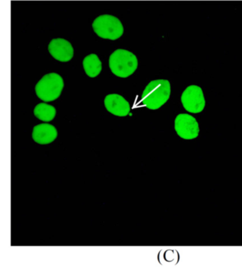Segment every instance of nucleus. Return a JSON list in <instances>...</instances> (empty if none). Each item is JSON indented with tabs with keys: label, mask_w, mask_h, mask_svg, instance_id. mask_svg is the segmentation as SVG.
Returning <instances> with one entry per match:
<instances>
[{
	"label": "nucleus",
	"mask_w": 242,
	"mask_h": 273,
	"mask_svg": "<svg viewBox=\"0 0 242 273\" xmlns=\"http://www.w3.org/2000/svg\"><path fill=\"white\" fill-rule=\"evenodd\" d=\"M171 92V84L169 80H153L143 92V105L151 110H156L168 102Z\"/></svg>",
	"instance_id": "nucleus-1"
},
{
	"label": "nucleus",
	"mask_w": 242,
	"mask_h": 273,
	"mask_svg": "<svg viewBox=\"0 0 242 273\" xmlns=\"http://www.w3.org/2000/svg\"><path fill=\"white\" fill-rule=\"evenodd\" d=\"M109 65L114 75L125 78L137 71L138 59L131 52L118 49L110 55Z\"/></svg>",
	"instance_id": "nucleus-2"
},
{
	"label": "nucleus",
	"mask_w": 242,
	"mask_h": 273,
	"mask_svg": "<svg viewBox=\"0 0 242 273\" xmlns=\"http://www.w3.org/2000/svg\"><path fill=\"white\" fill-rule=\"evenodd\" d=\"M64 87V82L57 73H49L44 75L39 80L35 87L38 98L43 101H54L60 97Z\"/></svg>",
	"instance_id": "nucleus-3"
},
{
	"label": "nucleus",
	"mask_w": 242,
	"mask_h": 273,
	"mask_svg": "<svg viewBox=\"0 0 242 273\" xmlns=\"http://www.w3.org/2000/svg\"><path fill=\"white\" fill-rule=\"evenodd\" d=\"M93 28L98 37L113 41L120 39L124 33V27L120 19L108 14L96 18Z\"/></svg>",
	"instance_id": "nucleus-4"
},
{
	"label": "nucleus",
	"mask_w": 242,
	"mask_h": 273,
	"mask_svg": "<svg viewBox=\"0 0 242 273\" xmlns=\"http://www.w3.org/2000/svg\"><path fill=\"white\" fill-rule=\"evenodd\" d=\"M181 102L185 110L193 114L201 112L205 108V97L198 86L191 85L186 88L182 93Z\"/></svg>",
	"instance_id": "nucleus-5"
},
{
	"label": "nucleus",
	"mask_w": 242,
	"mask_h": 273,
	"mask_svg": "<svg viewBox=\"0 0 242 273\" xmlns=\"http://www.w3.org/2000/svg\"><path fill=\"white\" fill-rule=\"evenodd\" d=\"M175 130L180 138L185 140L196 138L200 132L196 118L187 114H180L176 116Z\"/></svg>",
	"instance_id": "nucleus-6"
},
{
	"label": "nucleus",
	"mask_w": 242,
	"mask_h": 273,
	"mask_svg": "<svg viewBox=\"0 0 242 273\" xmlns=\"http://www.w3.org/2000/svg\"><path fill=\"white\" fill-rule=\"evenodd\" d=\"M48 51L56 60L68 62L73 58V46L68 41L63 39H53L48 45Z\"/></svg>",
	"instance_id": "nucleus-7"
},
{
	"label": "nucleus",
	"mask_w": 242,
	"mask_h": 273,
	"mask_svg": "<svg viewBox=\"0 0 242 273\" xmlns=\"http://www.w3.org/2000/svg\"><path fill=\"white\" fill-rule=\"evenodd\" d=\"M104 105L106 110L117 116H127L131 109L129 102L117 94L107 95L104 99Z\"/></svg>",
	"instance_id": "nucleus-8"
},
{
	"label": "nucleus",
	"mask_w": 242,
	"mask_h": 273,
	"mask_svg": "<svg viewBox=\"0 0 242 273\" xmlns=\"http://www.w3.org/2000/svg\"><path fill=\"white\" fill-rule=\"evenodd\" d=\"M57 136V129L53 125L48 124H41L36 126L32 133L34 141L41 145L49 144L55 141Z\"/></svg>",
	"instance_id": "nucleus-9"
},
{
	"label": "nucleus",
	"mask_w": 242,
	"mask_h": 273,
	"mask_svg": "<svg viewBox=\"0 0 242 273\" xmlns=\"http://www.w3.org/2000/svg\"><path fill=\"white\" fill-rule=\"evenodd\" d=\"M83 65L86 74L90 78L98 76L102 71V62L95 54H90L85 57Z\"/></svg>",
	"instance_id": "nucleus-10"
},
{
	"label": "nucleus",
	"mask_w": 242,
	"mask_h": 273,
	"mask_svg": "<svg viewBox=\"0 0 242 273\" xmlns=\"http://www.w3.org/2000/svg\"><path fill=\"white\" fill-rule=\"evenodd\" d=\"M34 113L36 117L41 121L49 122L55 118L57 110L53 106L46 103H40L36 106Z\"/></svg>",
	"instance_id": "nucleus-11"
}]
</instances>
